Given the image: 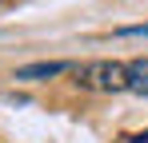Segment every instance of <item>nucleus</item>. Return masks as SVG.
Wrapping results in <instances>:
<instances>
[{
  "label": "nucleus",
  "instance_id": "1",
  "mask_svg": "<svg viewBox=\"0 0 148 143\" xmlns=\"http://www.w3.org/2000/svg\"><path fill=\"white\" fill-rule=\"evenodd\" d=\"M80 84L92 92H128V64L116 60H96L80 68Z\"/></svg>",
  "mask_w": 148,
  "mask_h": 143
},
{
  "label": "nucleus",
  "instance_id": "2",
  "mask_svg": "<svg viewBox=\"0 0 148 143\" xmlns=\"http://www.w3.org/2000/svg\"><path fill=\"white\" fill-rule=\"evenodd\" d=\"M128 88H132V92H140V95H148V56L128 64Z\"/></svg>",
  "mask_w": 148,
  "mask_h": 143
},
{
  "label": "nucleus",
  "instance_id": "3",
  "mask_svg": "<svg viewBox=\"0 0 148 143\" xmlns=\"http://www.w3.org/2000/svg\"><path fill=\"white\" fill-rule=\"evenodd\" d=\"M68 64H28V68L16 72V80H48V76H60Z\"/></svg>",
  "mask_w": 148,
  "mask_h": 143
},
{
  "label": "nucleus",
  "instance_id": "4",
  "mask_svg": "<svg viewBox=\"0 0 148 143\" xmlns=\"http://www.w3.org/2000/svg\"><path fill=\"white\" fill-rule=\"evenodd\" d=\"M124 36H148V24H136V28H124Z\"/></svg>",
  "mask_w": 148,
  "mask_h": 143
}]
</instances>
